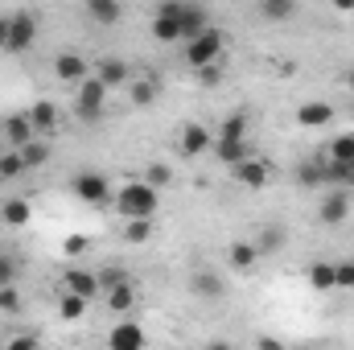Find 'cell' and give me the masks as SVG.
Instances as JSON below:
<instances>
[{"label": "cell", "mask_w": 354, "mask_h": 350, "mask_svg": "<svg viewBox=\"0 0 354 350\" xmlns=\"http://www.w3.org/2000/svg\"><path fill=\"white\" fill-rule=\"evenodd\" d=\"M115 210H120L124 219H153V214H157V185H149V181H128V185H120Z\"/></svg>", "instance_id": "cell-1"}, {"label": "cell", "mask_w": 354, "mask_h": 350, "mask_svg": "<svg viewBox=\"0 0 354 350\" xmlns=\"http://www.w3.org/2000/svg\"><path fill=\"white\" fill-rule=\"evenodd\" d=\"M103 103H107V83L95 75V79H83V83H75V116L83 120V124H99V116H103Z\"/></svg>", "instance_id": "cell-2"}, {"label": "cell", "mask_w": 354, "mask_h": 350, "mask_svg": "<svg viewBox=\"0 0 354 350\" xmlns=\"http://www.w3.org/2000/svg\"><path fill=\"white\" fill-rule=\"evenodd\" d=\"M223 46H227V37H223V29H202L198 37H189L185 42V62L194 66V71H202V66H210V62H218L223 58Z\"/></svg>", "instance_id": "cell-3"}, {"label": "cell", "mask_w": 354, "mask_h": 350, "mask_svg": "<svg viewBox=\"0 0 354 350\" xmlns=\"http://www.w3.org/2000/svg\"><path fill=\"white\" fill-rule=\"evenodd\" d=\"M33 37H37V21L29 17V12H17V17H8V25H4V50L8 54H25L29 46H33Z\"/></svg>", "instance_id": "cell-4"}, {"label": "cell", "mask_w": 354, "mask_h": 350, "mask_svg": "<svg viewBox=\"0 0 354 350\" xmlns=\"http://www.w3.org/2000/svg\"><path fill=\"white\" fill-rule=\"evenodd\" d=\"M71 190H75V198H79V202H87V206H103V202L111 198V181H107L103 174H95V169L75 174Z\"/></svg>", "instance_id": "cell-5"}, {"label": "cell", "mask_w": 354, "mask_h": 350, "mask_svg": "<svg viewBox=\"0 0 354 350\" xmlns=\"http://www.w3.org/2000/svg\"><path fill=\"white\" fill-rule=\"evenodd\" d=\"M153 37L157 42H181V0H165L153 17Z\"/></svg>", "instance_id": "cell-6"}, {"label": "cell", "mask_w": 354, "mask_h": 350, "mask_svg": "<svg viewBox=\"0 0 354 350\" xmlns=\"http://www.w3.org/2000/svg\"><path fill=\"white\" fill-rule=\"evenodd\" d=\"M346 214H351V194H346V185H334V190L322 198L317 219H322L326 227H338V223H346Z\"/></svg>", "instance_id": "cell-7"}, {"label": "cell", "mask_w": 354, "mask_h": 350, "mask_svg": "<svg viewBox=\"0 0 354 350\" xmlns=\"http://www.w3.org/2000/svg\"><path fill=\"white\" fill-rule=\"evenodd\" d=\"M54 75H58L62 83H83V79H87V58H83L79 50H62V54L54 58Z\"/></svg>", "instance_id": "cell-8"}, {"label": "cell", "mask_w": 354, "mask_h": 350, "mask_svg": "<svg viewBox=\"0 0 354 350\" xmlns=\"http://www.w3.org/2000/svg\"><path fill=\"white\" fill-rule=\"evenodd\" d=\"M231 169H235V181L248 185V190H264L268 185V165L260 161V157H252V153H248L243 161H235Z\"/></svg>", "instance_id": "cell-9"}, {"label": "cell", "mask_w": 354, "mask_h": 350, "mask_svg": "<svg viewBox=\"0 0 354 350\" xmlns=\"http://www.w3.org/2000/svg\"><path fill=\"white\" fill-rule=\"evenodd\" d=\"M202 29H210V12L202 4H194V0H181V42L198 37Z\"/></svg>", "instance_id": "cell-10"}, {"label": "cell", "mask_w": 354, "mask_h": 350, "mask_svg": "<svg viewBox=\"0 0 354 350\" xmlns=\"http://www.w3.org/2000/svg\"><path fill=\"white\" fill-rule=\"evenodd\" d=\"M210 149H214V140H210V132L202 124H185L181 128V157H202Z\"/></svg>", "instance_id": "cell-11"}, {"label": "cell", "mask_w": 354, "mask_h": 350, "mask_svg": "<svg viewBox=\"0 0 354 350\" xmlns=\"http://www.w3.org/2000/svg\"><path fill=\"white\" fill-rule=\"evenodd\" d=\"M297 181H301L305 190H317V185H330V157L322 153L317 161H305V165L297 169Z\"/></svg>", "instance_id": "cell-12"}, {"label": "cell", "mask_w": 354, "mask_h": 350, "mask_svg": "<svg viewBox=\"0 0 354 350\" xmlns=\"http://www.w3.org/2000/svg\"><path fill=\"white\" fill-rule=\"evenodd\" d=\"M87 17L95 21V25H120L124 21V4L120 0H87Z\"/></svg>", "instance_id": "cell-13"}, {"label": "cell", "mask_w": 354, "mask_h": 350, "mask_svg": "<svg viewBox=\"0 0 354 350\" xmlns=\"http://www.w3.org/2000/svg\"><path fill=\"white\" fill-rule=\"evenodd\" d=\"M62 284H66V293H79V297H87V301L99 293V276L87 272V268H71V272L62 276Z\"/></svg>", "instance_id": "cell-14"}, {"label": "cell", "mask_w": 354, "mask_h": 350, "mask_svg": "<svg viewBox=\"0 0 354 350\" xmlns=\"http://www.w3.org/2000/svg\"><path fill=\"white\" fill-rule=\"evenodd\" d=\"M334 120V107L330 103H322V99H313V103H301L297 107V124H305V128H322V124H330Z\"/></svg>", "instance_id": "cell-15"}, {"label": "cell", "mask_w": 354, "mask_h": 350, "mask_svg": "<svg viewBox=\"0 0 354 350\" xmlns=\"http://www.w3.org/2000/svg\"><path fill=\"white\" fill-rule=\"evenodd\" d=\"M107 342L115 350H136V347H145V330H140L136 322H124V326H115V330L107 334Z\"/></svg>", "instance_id": "cell-16"}, {"label": "cell", "mask_w": 354, "mask_h": 350, "mask_svg": "<svg viewBox=\"0 0 354 350\" xmlns=\"http://www.w3.org/2000/svg\"><path fill=\"white\" fill-rule=\"evenodd\" d=\"M103 293H107V309H111V313H128V309L136 305L132 280H120V284H111V288H103Z\"/></svg>", "instance_id": "cell-17"}, {"label": "cell", "mask_w": 354, "mask_h": 350, "mask_svg": "<svg viewBox=\"0 0 354 350\" xmlns=\"http://www.w3.org/2000/svg\"><path fill=\"white\" fill-rule=\"evenodd\" d=\"M292 12H297V0H260V17L268 25H284L292 21Z\"/></svg>", "instance_id": "cell-18"}, {"label": "cell", "mask_w": 354, "mask_h": 350, "mask_svg": "<svg viewBox=\"0 0 354 350\" xmlns=\"http://www.w3.org/2000/svg\"><path fill=\"white\" fill-rule=\"evenodd\" d=\"M33 132H37V128H33V120H29V116H12V120H4V136L12 140V149L29 145V140H33Z\"/></svg>", "instance_id": "cell-19"}, {"label": "cell", "mask_w": 354, "mask_h": 350, "mask_svg": "<svg viewBox=\"0 0 354 350\" xmlns=\"http://www.w3.org/2000/svg\"><path fill=\"white\" fill-rule=\"evenodd\" d=\"M214 157H218L223 165H235V161H243V157H248V140H227V136H214Z\"/></svg>", "instance_id": "cell-20"}, {"label": "cell", "mask_w": 354, "mask_h": 350, "mask_svg": "<svg viewBox=\"0 0 354 350\" xmlns=\"http://www.w3.org/2000/svg\"><path fill=\"white\" fill-rule=\"evenodd\" d=\"M227 260H231V268H235V272H252V268H256V260H260V248H256V243H231Z\"/></svg>", "instance_id": "cell-21"}, {"label": "cell", "mask_w": 354, "mask_h": 350, "mask_svg": "<svg viewBox=\"0 0 354 350\" xmlns=\"http://www.w3.org/2000/svg\"><path fill=\"white\" fill-rule=\"evenodd\" d=\"M29 120H33V128L54 132V128H58V107H54L50 99H41V103H33V107H29Z\"/></svg>", "instance_id": "cell-22"}, {"label": "cell", "mask_w": 354, "mask_h": 350, "mask_svg": "<svg viewBox=\"0 0 354 350\" xmlns=\"http://www.w3.org/2000/svg\"><path fill=\"white\" fill-rule=\"evenodd\" d=\"M99 79H103L107 87H124V83H128V62H120V58H103V62H99Z\"/></svg>", "instance_id": "cell-23"}, {"label": "cell", "mask_w": 354, "mask_h": 350, "mask_svg": "<svg viewBox=\"0 0 354 350\" xmlns=\"http://www.w3.org/2000/svg\"><path fill=\"white\" fill-rule=\"evenodd\" d=\"M309 288H317V293H330V288H338V280H334V264H309Z\"/></svg>", "instance_id": "cell-24"}, {"label": "cell", "mask_w": 354, "mask_h": 350, "mask_svg": "<svg viewBox=\"0 0 354 350\" xmlns=\"http://www.w3.org/2000/svg\"><path fill=\"white\" fill-rule=\"evenodd\" d=\"M0 219H4L8 227H25V223H29V202H25V198H8L4 210H0Z\"/></svg>", "instance_id": "cell-25"}, {"label": "cell", "mask_w": 354, "mask_h": 350, "mask_svg": "<svg viewBox=\"0 0 354 350\" xmlns=\"http://www.w3.org/2000/svg\"><path fill=\"white\" fill-rule=\"evenodd\" d=\"M189 288H194L198 297H223V280H218L214 272H194Z\"/></svg>", "instance_id": "cell-26"}, {"label": "cell", "mask_w": 354, "mask_h": 350, "mask_svg": "<svg viewBox=\"0 0 354 350\" xmlns=\"http://www.w3.org/2000/svg\"><path fill=\"white\" fill-rule=\"evenodd\" d=\"M218 136H227V140H248V116H243V111H231V116L223 120Z\"/></svg>", "instance_id": "cell-27"}, {"label": "cell", "mask_w": 354, "mask_h": 350, "mask_svg": "<svg viewBox=\"0 0 354 350\" xmlns=\"http://www.w3.org/2000/svg\"><path fill=\"white\" fill-rule=\"evenodd\" d=\"M326 157H334V161H354V132H342V136H334L330 140V149H326Z\"/></svg>", "instance_id": "cell-28"}, {"label": "cell", "mask_w": 354, "mask_h": 350, "mask_svg": "<svg viewBox=\"0 0 354 350\" xmlns=\"http://www.w3.org/2000/svg\"><path fill=\"white\" fill-rule=\"evenodd\" d=\"M284 239H288V235H284V227H264V231H260V239H256V248H260V256H272L276 248H284Z\"/></svg>", "instance_id": "cell-29"}, {"label": "cell", "mask_w": 354, "mask_h": 350, "mask_svg": "<svg viewBox=\"0 0 354 350\" xmlns=\"http://www.w3.org/2000/svg\"><path fill=\"white\" fill-rule=\"evenodd\" d=\"M149 235H153V219H128V227H124L128 243H149Z\"/></svg>", "instance_id": "cell-30"}, {"label": "cell", "mask_w": 354, "mask_h": 350, "mask_svg": "<svg viewBox=\"0 0 354 350\" xmlns=\"http://www.w3.org/2000/svg\"><path fill=\"white\" fill-rule=\"evenodd\" d=\"M58 313H62L66 322H79V317L87 313V297H79V293H66V297H62V305H58Z\"/></svg>", "instance_id": "cell-31"}, {"label": "cell", "mask_w": 354, "mask_h": 350, "mask_svg": "<svg viewBox=\"0 0 354 350\" xmlns=\"http://www.w3.org/2000/svg\"><path fill=\"white\" fill-rule=\"evenodd\" d=\"M21 157H25V165H46L50 161V149L41 140H29V145H21Z\"/></svg>", "instance_id": "cell-32"}, {"label": "cell", "mask_w": 354, "mask_h": 350, "mask_svg": "<svg viewBox=\"0 0 354 350\" xmlns=\"http://www.w3.org/2000/svg\"><path fill=\"white\" fill-rule=\"evenodd\" d=\"M21 169H29V165H25V157H21V149H12V153H4V157H0V177H17Z\"/></svg>", "instance_id": "cell-33"}, {"label": "cell", "mask_w": 354, "mask_h": 350, "mask_svg": "<svg viewBox=\"0 0 354 350\" xmlns=\"http://www.w3.org/2000/svg\"><path fill=\"white\" fill-rule=\"evenodd\" d=\"M0 313H21V293H17V284H0Z\"/></svg>", "instance_id": "cell-34"}, {"label": "cell", "mask_w": 354, "mask_h": 350, "mask_svg": "<svg viewBox=\"0 0 354 350\" xmlns=\"http://www.w3.org/2000/svg\"><path fill=\"white\" fill-rule=\"evenodd\" d=\"M334 280H338V288H351V293H354V256H351V260L334 264Z\"/></svg>", "instance_id": "cell-35"}, {"label": "cell", "mask_w": 354, "mask_h": 350, "mask_svg": "<svg viewBox=\"0 0 354 350\" xmlns=\"http://www.w3.org/2000/svg\"><path fill=\"white\" fill-rule=\"evenodd\" d=\"M145 181L161 190V185H169V181H174V169H169V165H149V169H145Z\"/></svg>", "instance_id": "cell-36"}, {"label": "cell", "mask_w": 354, "mask_h": 350, "mask_svg": "<svg viewBox=\"0 0 354 350\" xmlns=\"http://www.w3.org/2000/svg\"><path fill=\"white\" fill-rule=\"evenodd\" d=\"M157 99V87L153 83H132V103H140V107H149Z\"/></svg>", "instance_id": "cell-37"}, {"label": "cell", "mask_w": 354, "mask_h": 350, "mask_svg": "<svg viewBox=\"0 0 354 350\" xmlns=\"http://www.w3.org/2000/svg\"><path fill=\"white\" fill-rule=\"evenodd\" d=\"M12 280H17V260L0 252V284H12Z\"/></svg>", "instance_id": "cell-38"}, {"label": "cell", "mask_w": 354, "mask_h": 350, "mask_svg": "<svg viewBox=\"0 0 354 350\" xmlns=\"http://www.w3.org/2000/svg\"><path fill=\"white\" fill-rule=\"evenodd\" d=\"M120 280H128L124 268H107V272H99V288H111V284H120Z\"/></svg>", "instance_id": "cell-39"}, {"label": "cell", "mask_w": 354, "mask_h": 350, "mask_svg": "<svg viewBox=\"0 0 354 350\" xmlns=\"http://www.w3.org/2000/svg\"><path fill=\"white\" fill-rule=\"evenodd\" d=\"M198 75H202V87H214V83L223 79V71H218V62H210V66H202Z\"/></svg>", "instance_id": "cell-40"}, {"label": "cell", "mask_w": 354, "mask_h": 350, "mask_svg": "<svg viewBox=\"0 0 354 350\" xmlns=\"http://www.w3.org/2000/svg\"><path fill=\"white\" fill-rule=\"evenodd\" d=\"M83 248H87V239H83V235H71V239H66V252H71V256H79Z\"/></svg>", "instance_id": "cell-41"}, {"label": "cell", "mask_w": 354, "mask_h": 350, "mask_svg": "<svg viewBox=\"0 0 354 350\" xmlns=\"http://www.w3.org/2000/svg\"><path fill=\"white\" fill-rule=\"evenodd\" d=\"M29 347H37V338H33V334H21V338H12V350H29Z\"/></svg>", "instance_id": "cell-42"}, {"label": "cell", "mask_w": 354, "mask_h": 350, "mask_svg": "<svg viewBox=\"0 0 354 350\" xmlns=\"http://www.w3.org/2000/svg\"><path fill=\"white\" fill-rule=\"evenodd\" d=\"M342 87H346V91H351V95H354V66H351V71H346V75H342Z\"/></svg>", "instance_id": "cell-43"}, {"label": "cell", "mask_w": 354, "mask_h": 350, "mask_svg": "<svg viewBox=\"0 0 354 350\" xmlns=\"http://www.w3.org/2000/svg\"><path fill=\"white\" fill-rule=\"evenodd\" d=\"M334 8H342V12H351V8H354V0H334Z\"/></svg>", "instance_id": "cell-44"}, {"label": "cell", "mask_w": 354, "mask_h": 350, "mask_svg": "<svg viewBox=\"0 0 354 350\" xmlns=\"http://www.w3.org/2000/svg\"><path fill=\"white\" fill-rule=\"evenodd\" d=\"M346 185H354V161H346Z\"/></svg>", "instance_id": "cell-45"}, {"label": "cell", "mask_w": 354, "mask_h": 350, "mask_svg": "<svg viewBox=\"0 0 354 350\" xmlns=\"http://www.w3.org/2000/svg\"><path fill=\"white\" fill-rule=\"evenodd\" d=\"M4 25H8V17H0V42H4Z\"/></svg>", "instance_id": "cell-46"}]
</instances>
